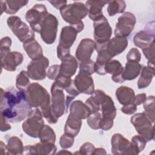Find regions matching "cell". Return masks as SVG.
Here are the masks:
<instances>
[{
  "label": "cell",
  "instance_id": "50",
  "mask_svg": "<svg viewBox=\"0 0 155 155\" xmlns=\"http://www.w3.org/2000/svg\"><path fill=\"white\" fill-rule=\"evenodd\" d=\"M65 90L66 91V92L69 94L70 96H72L74 97H76L77 96H78L80 93H79V91H78L74 83V81L72 80L70 85L65 89Z\"/></svg>",
  "mask_w": 155,
  "mask_h": 155
},
{
  "label": "cell",
  "instance_id": "31",
  "mask_svg": "<svg viewBox=\"0 0 155 155\" xmlns=\"http://www.w3.org/2000/svg\"><path fill=\"white\" fill-rule=\"evenodd\" d=\"M82 120L68 115L64 127V133L76 137L81 128Z\"/></svg>",
  "mask_w": 155,
  "mask_h": 155
},
{
  "label": "cell",
  "instance_id": "16",
  "mask_svg": "<svg viewBox=\"0 0 155 155\" xmlns=\"http://www.w3.org/2000/svg\"><path fill=\"white\" fill-rule=\"evenodd\" d=\"M96 49L95 42L90 38L82 39L76 50V57L80 62L88 61Z\"/></svg>",
  "mask_w": 155,
  "mask_h": 155
},
{
  "label": "cell",
  "instance_id": "43",
  "mask_svg": "<svg viewBox=\"0 0 155 155\" xmlns=\"http://www.w3.org/2000/svg\"><path fill=\"white\" fill-rule=\"evenodd\" d=\"M74 142V137L64 133L61 136L60 138L59 144L62 148L66 149L70 148L73 145Z\"/></svg>",
  "mask_w": 155,
  "mask_h": 155
},
{
  "label": "cell",
  "instance_id": "39",
  "mask_svg": "<svg viewBox=\"0 0 155 155\" xmlns=\"http://www.w3.org/2000/svg\"><path fill=\"white\" fill-rule=\"evenodd\" d=\"M102 114L99 111L90 113L87 117V122L88 126L93 130L100 129V122Z\"/></svg>",
  "mask_w": 155,
  "mask_h": 155
},
{
  "label": "cell",
  "instance_id": "3",
  "mask_svg": "<svg viewBox=\"0 0 155 155\" xmlns=\"http://www.w3.org/2000/svg\"><path fill=\"white\" fill-rule=\"evenodd\" d=\"M28 103L32 108L41 110L51 105L50 94L45 88L38 83H32L25 92Z\"/></svg>",
  "mask_w": 155,
  "mask_h": 155
},
{
  "label": "cell",
  "instance_id": "24",
  "mask_svg": "<svg viewBox=\"0 0 155 155\" xmlns=\"http://www.w3.org/2000/svg\"><path fill=\"white\" fill-rule=\"evenodd\" d=\"M106 95L104 91L101 90H96L93 92L91 96L86 100L85 104L88 107L91 113L97 112L100 110L101 104L104 100Z\"/></svg>",
  "mask_w": 155,
  "mask_h": 155
},
{
  "label": "cell",
  "instance_id": "37",
  "mask_svg": "<svg viewBox=\"0 0 155 155\" xmlns=\"http://www.w3.org/2000/svg\"><path fill=\"white\" fill-rule=\"evenodd\" d=\"M143 104L145 113L150 118L152 123L154 122V96H149L147 97Z\"/></svg>",
  "mask_w": 155,
  "mask_h": 155
},
{
  "label": "cell",
  "instance_id": "7",
  "mask_svg": "<svg viewBox=\"0 0 155 155\" xmlns=\"http://www.w3.org/2000/svg\"><path fill=\"white\" fill-rule=\"evenodd\" d=\"M7 23L14 35L22 42H25L35 39V33L17 16H11L7 18Z\"/></svg>",
  "mask_w": 155,
  "mask_h": 155
},
{
  "label": "cell",
  "instance_id": "10",
  "mask_svg": "<svg viewBox=\"0 0 155 155\" xmlns=\"http://www.w3.org/2000/svg\"><path fill=\"white\" fill-rule=\"evenodd\" d=\"M136 19L135 16L129 12L124 13L117 20L114 30L115 36L127 38L133 31Z\"/></svg>",
  "mask_w": 155,
  "mask_h": 155
},
{
  "label": "cell",
  "instance_id": "30",
  "mask_svg": "<svg viewBox=\"0 0 155 155\" xmlns=\"http://www.w3.org/2000/svg\"><path fill=\"white\" fill-rule=\"evenodd\" d=\"M116 96L119 102L124 105L134 102L135 93L132 88L127 86H121L116 90Z\"/></svg>",
  "mask_w": 155,
  "mask_h": 155
},
{
  "label": "cell",
  "instance_id": "20",
  "mask_svg": "<svg viewBox=\"0 0 155 155\" xmlns=\"http://www.w3.org/2000/svg\"><path fill=\"white\" fill-rule=\"evenodd\" d=\"M77 30L71 25L64 27L61 32L59 46L66 49H70L76 40Z\"/></svg>",
  "mask_w": 155,
  "mask_h": 155
},
{
  "label": "cell",
  "instance_id": "47",
  "mask_svg": "<svg viewBox=\"0 0 155 155\" xmlns=\"http://www.w3.org/2000/svg\"><path fill=\"white\" fill-rule=\"evenodd\" d=\"M142 51L143 53L144 56L148 61L154 62V58H155L154 42H153L148 48L144 50H142Z\"/></svg>",
  "mask_w": 155,
  "mask_h": 155
},
{
  "label": "cell",
  "instance_id": "38",
  "mask_svg": "<svg viewBox=\"0 0 155 155\" xmlns=\"http://www.w3.org/2000/svg\"><path fill=\"white\" fill-rule=\"evenodd\" d=\"M146 140L140 135H136L131 139V143L133 147L135 154H138L143 150L146 146Z\"/></svg>",
  "mask_w": 155,
  "mask_h": 155
},
{
  "label": "cell",
  "instance_id": "28",
  "mask_svg": "<svg viewBox=\"0 0 155 155\" xmlns=\"http://www.w3.org/2000/svg\"><path fill=\"white\" fill-rule=\"evenodd\" d=\"M108 4V1L90 0L85 2V6L88 9L89 18L94 21L97 18L102 15V8L104 5Z\"/></svg>",
  "mask_w": 155,
  "mask_h": 155
},
{
  "label": "cell",
  "instance_id": "17",
  "mask_svg": "<svg viewBox=\"0 0 155 155\" xmlns=\"http://www.w3.org/2000/svg\"><path fill=\"white\" fill-rule=\"evenodd\" d=\"M74 81V85L79 93L92 94L94 91L93 79L91 75L79 72Z\"/></svg>",
  "mask_w": 155,
  "mask_h": 155
},
{
  "label": "cell",
  "instance_id": "8",
  "mask_svg": "<svg viewBox=\"0 0 155 155\" xmlns=\"http://www.w3.org/2000/svg\"><path fill=\"white\" fill-rule=\"evenodd\" d=\"M58 21L55 16L48 13L44 19L40 35L42 40L47 44H52L54 42L58 31Z\"/></svg>",
  "mask_w": 155,
  "mask_h": 155
},
{
  "label": "cell",
  "instance_id": "41",
  "mask_svg": "<svg viewBox=\"0 0 155 155\" xmlns=\"http://www.w3.org/2000/svg\"><path fill=\"white\" fill-rule=\"evenodd\" d=\"M12 44V40L10 38L5 36L2 38L0 41V53L1 58H4L7 54L10 52V46Z\"/></svg>",
  "mask_w": 155,
  "mask_h": 155
},
{
  "label": "cell",
  "instance_id": "23",
  "mask_svg": "<svg viewBox=\"0 0 155 155\" xmlns=\"http://www.w3.org/2000/svg\"><path fill=\"white\" fill-rule=\"evenodd\" d=\"M100 110L102 111V119L113 120L116 116V108L111 97L106 95L104 100L101 104Z\"/></svg>",
  "mask_w": 155,
  "mask_h": 155
},
{
  "label": "cell",
  "instance_id": "5",
  "mask_svg": "<svg viewBox=\"0 0 155 155\" xmlns=\"http://www.w3.org/2000/svg\"><path fill=\"white\" fill-rule=\"evenodd\" d=\"M96 43V42H95ZM128 46V40L125 37L114 36L108 41L96 43V50L97 53L104 52L111 59L122 53Z\"/></svg>",
  "mask_w": 155,
  "mask_h": 155
},
{
  "label": "cell",
  "instance_id": "55",
  "mask_svg": "<svg viewBox=\"0 0 155 155\" xmlns=\"http://www.w3.org/2000/svg\"><path fill=\"white\" fill-rule=\"evenodd\" d=\"M107 152L103 148H95L93 154H106Z\"/></svg>",
  "mask_w": 155,
  "mask_h": 155
},
{
  "label": "cell",
  "instance_id": "53",
  "mask_svg": "<svg viewBox=\"0 0 155 155\" xmlns=\"http://www.w3.org/2000/svg\"><path fill=\"white\" fill-rule=\"evenodd\" d=\"M49 2L56 8L58 10H61L64 6L67 5V1H59V0H53V1H49Z\"/></svg>",
  "mask_w": 155,
  "mask_h": 155
},
{
  "label": "cell",
  "instance_id": "34",
  "mask_svg": "<svg viewBox=\"0 0 155 155\" xmlns=\"http://www.w3.org/2000/svg\"><path fill=\"white\" fill-rule=\"evenodd\" d=\"M38 137L43 143L54 144L56 140V134L54 130L47 125H44L41 128Z\"/></svg>",
  "mask_w": 155,
  "mask_h": 155
},
{
  "label": "cell",
  "instance_id": "2",
  "mask_svg": "<svg viewBox=\"0 0 155 155\" xmlns=\"http://www.w3.org/2000/svg\"><path fill=\"white\" fill-rule=\"evenodd\" d=\"M63 19L73 26L78 31L81 32L84 28L82 19L88 15V9L85 5L80 2H74L67 4L60 10Z\"/></svg>",
  "mask_w": 155,
  "mask_h": 155
},
{
  "label": "cell",
  "instance_id": "56",
  "mask_svg": "<svg viewBox=\"0 0 155 155\" xmlns=\"http://www.w3.org/2000/svg\"><path fill=\"white\" fill-rule=\"evenodd\" d=\"M58 153H63V154H64V153H66V154H67V153H70V154H71V152H70V151H67L66 150H62L61 151H59Z\"/></svg>",
  "mask_w": 155,
  "mask_h": 155
},
{
  "label": "cell",
  "instance_id": "49",
  "mask_svg": "<svg viewBox=\"0 0 155 155\" xmlns=\"http://www.w3.org/2000/svg\"><path fill=\"white\" fill-rule=\"evenodd\" d=\"M70 54V50L64 48L58 45L57 47V56L61 61L67 56Z\"/></svg>",
  "mask_w": 155,
  "mask_h": 155
},
{
  "label": "cell",
  "instance_id": "1",
  "mask_svg": "<svg viewBox=\"0 0 155 155\" xmlns=\"http://www.w3.org/2000/svg\"><path fill=\"white\" fill-rule=\"evenodd\" d=\"M28 103L25 93L13 87L4 90L1 88V114L11 123L22 121L31 110Z\"/></svg>",
  "mask_w": 155,
  "mask_h": 155
},
{
  "label": "cell",
  "instance_id": "6",
  "mask_svg": "<svg viewBox=\"0 0 155 155\" xmlns=\"http://www.w3.org/2000/svg\"><path fill=\"white\" fill-rule=\"evenodd\" d=\"M131 123L134 125L139 135L142 136L147 142L154 139V131L152 122L148 116L143 113L134 114L130 119Z\"/></svg>",
  "mask_w": 155,
  "mask_h": 155
},
{
  "label": "cell",
  "instance_id": "42",
  "mask_svg": "<svg viewBox=\"0 0 155 155\" xmlns=\"http://www.w3.org/2000/svg\"><path fill=\"white\" fill-rule=\"evenodd\" d=\"M54 84L59 88L65 90L66 88H67L71 84L72 79L71 78L64 76L62 75H61L59 74L58 77L54 80Z\"/></svg>",
  "mask_w": 155,
  "mask_h": 155
},
{
  "label": "cell",
  "instance_id": "13",
  "mask_svg": "<svg viewBox=\"0 0 155 155\" xmlns=\"http://www.w3.org/2000/svg\"><path fill=\"white\" fill-rule=\"evenodd\" d=\"M48 65V59L44 56L37 59L32 60L27 66V74L33 80H43L47 76L46 70Z\"/></svg>",
  "mask_w": 155,
  "mask_h": 155
},
{
  "label": "cell",
  "instance_id": "22",
  "mask_svg": "<svg viewBox=\"0 0 155 155\" xmlns=\"http://www.w3.org/2000/svg\"><path fill=\"white\" fill-rule=\"evenodd\" d=\"M78 66V64L76 58L69 54L61 60L59 74L71 78L75 74Z\"/></svg>",
  "mask_w": 155,
  "mask_h": 155
},
{
  "label": "cell",
  "instance_id": "21",
  "mask_svg": "<svg viewBox=\"0 0 155 155\" xmlns=\"http://www.w3.org/2000/svg\"><path fill=\"white\" fill-rule=\"evenodd\" d=\"M124 67L117 60H110L105 64V71L112 75V80L117 83H122L125 81L122 78Z\"/></svg>",
  "mask_w": 155,
  "mask_h": 155
},
{
  "label": "cell",
  "instance_id": "46",
  "mask_svg": "<svg viewBox=\"0 0 155 155\" xmlns=\"http://www.w3.org/2000/svg\"><path fill=\"white\" fill-rule=\"evenodd\" d=\"M60 65H51L47 72V76L51 80H55L59 74Z\"/></svg>",
  "mask_w": 155,
  "mask_h": 155
},
{
  "label": "cell",
  "instance_id": "25",
  "mask_svg": "<svg viewBox=\"0 0 155 155\" xmlns=\"http://www.w3.org/2000/svg\"><path fill=\"white\" fill-rule=\"evenodd\" d=\"M90 113V111L86 105L80 100L74 101L70 104L69 114L76 118L81 120L85 119Z\"/></svg>",
  "mask_w": 155,
  "mask_h": 155
},
{
  "label": "cell",
  "instance_id": "19",
  "mask_svg": "<svg viewBox=\"0 0 155 155\" xmlns=\"http://www.w3.org/2000/svg\"><path fill=\"white\" fill-rule=\"evenodd\" d=\"M23 55L18 51H10L1 59V67L3 69L14 71L23 61Z\"/></svg>",
  "mask_w": 155,
  "mask_h": 155
},
{
  "label": "cell",
  "instance_id": "36",
  "mask_svg": "<svg viewBox=\"0 0 155 155\" xmlns=\"http://www.w3.org/2000/svg\"><path fill=\"white\" fill-rule=\"evenodd\" d=\"M29 76L27 71L22 70L16 77V87L18 90L25 92L30 85Z\"/></svg>",
  "mask_w": 155,
  "mask_h": 155
},
{
  "label": "cell",
  "instance_id": "26",
  "mask_svg": "<svg viewBox=\"0 0 155 155\" xmlns=\"http://www.w3.org/2000/svg\"><path fill=\"white\" fill-rule=\"evenodd\" d=\"M23 48L28 56L31 60L42 57L43 51L40 44L35 39H30L23 43Z\"/></svg>",
  "mask_w": 155,
  "mask_h": 155
},
{
  "label": "cell",
  "instance_id": "18",
  "mask_svg": "<svg viewBox=\"0 0 155 155\" xmlns=\"http://www.w3.org/2000/svg\"><path fill=\"white\" fill-rule=\"evenodd\" d=\"M57 150L54 144L39 142L32 145L24 147L22 154H53Z\"/></svg>",
  "mask_w": 155,
  "mask_h": 155
},
{
  "label": "cell",
  "instance_id": "14",
  "mask_svg": "<svg viewBox=\"0 0 155 155\" xmlns=\"http://www.w3.org/2000/svg\"><path fill=\"white\" fill-rule=\"evenodd\" d=\"M154 22L153 21L147 24L144 30L137 33L133 37L134 44L144 50L154 42Z\"/></svg>",
  "mask_w": 155,
  "mask_h": 155
},
{
  "label": "cell",
  "instance_id": "35",
  "mask_svg": "<svg viewBox=\"0 0 155 155\" xmlns=\"http://www.w3.org/2000/svg\"><path fill=\"white\" fill-rule=\"evenodd\" d=\"M107 12L110 16H114L117 13H122L126 8V3L122 0H113L108 1Z\"/></svg>",
  "mask_w": 155,
  "mask_h": 155
},
{
  "label": "cell",
  "instance_id": "54",
  "mask_svg": "<svg viewBox=\"0 0 155 155\" xmlns=\"http://www.w3.org/2000/svg\"><path fill=\"white\" fill-rule=\"evenodd\" d=\"M0 150H1V154H8V152L7 151V145L4 143L2 141H1V144H0Z\"/></svg>",
  "mask_w": 155,
  "mask_h": 155
},
{
  "label": "cell",
  "instance_id": "12",
  "mask_svg": "<svg viewBox=\"0 0 155 155\" xmlns=\"http://www.w3.org/2000/svg\"><path fill=\"white\" fill-rule=\"evenodd\" d=\"M94 38L96 43L108 41L112 35V29L107 19L102 15L93 21Z\"/></svg>",
  "mask_w": 155,
  "mask_h": 155
},
{
  "label": "cell",
  "instance_id": "27",
  "mask_svg": "<svg viewBox=\"0 0 155 155\" xmlns=\"http://www.w3.org/2000/svg\"><path fill=\"white\" fill-rule=\"evenodd\" d=\"M28 2V1L26 0H8L5 1H1V15L2 14L3 12L8 15H14L22 7L26 5Z\"/></svg>",
  "mask_w": 155,
  "mask_h": 155
},
{
  "label": "cell",
  "instance_id": "52",
  "mask_svg": "<svg viewBox=\"0 0 155 155\" xmlns=\"http://www.w3.org/2000/svg\"><path fill=\"white\" fill-rule=\"evenodd\" d=\"M147 99V95L145 93H142V94H139L136 96H135L134 99V104L136 105H139L141 104H143Z\"/></svg>",
  "mask_w": 155,
  "mask_h": 155
},
{
  "label": "cell",
  "instance_id": "32",
  "mask_svg": "<svg viewBox=\"0 0 155 155\" xmlns=\"http://www.w3.org/2000/svg\"><path fill=\"white\" fill-rule=\"evenodd\" d=\"M142 68L140 76L137 82V87L139 89L147 87L151 82L155 74L154 70L149 68L147 66Z\"/></svg>",
  "mask_w": 155,
  "mask_h": 155
},
{
  "label": "cell",
  "instance_id": "4",
  "mask_svg": "<svg viewBox=\"0 0 155 155\" xmlns=\"http://www.w3.org/2000/svg\"><path fill=\"white\" fill-rule=\"evenodd\" d=\"M42 114L39 108L31 109L27 116V119L22 123V128L28 136L38 138L41 128L44 125Z\"/></svg>",
  "mask_w": 155,
  "mask_h": 155
},
{
  "label": "cell",
  "instance_id": "33",
  "mask_svg": "<svg viewBox=\"0 0 155 155\" xmlns=\"http://www.w3.org/2000/svg\"><path fill=\"white\" fill-rule=\"evenodd\" d=\"M7 151L9 154H22L24 147L21 140L17 136H12L7 140Z\"/></svg>",
  "mask_w": 155,
  "mask_h": 155
},
{
  "label": "cell",
  "instance_id": "48",
  "mask_svg": "<svg viewBox=\"0 0 155 155\" xmlns=\"http://www.w3.org/2000/svg\"><path fill=\"white\" fill-rule=\"evenodd\" d=\"M136 110H137V105H136L134 104V102L124 105L121 108L122 112L128 115H131L133 114Z\"/></svg>",
  "mask_w": 155,
  "mask_h": 155
},
{
  "label": "cell",
  "instance_id": "29",
  "mask_svg": "<svg viewBox=\"0 0 155 155\" xmlns=\"http://www.w3.org/2000/svg\"><path fill=\"white\" fill-rule=\"evenodd\" d=\"M142 65L139 62H127L122 72V78L124 81H131L136 78L140 74Z\"/></svg>",
  "mask_w": 155,
  "mask_h": 155
},
{
  "label": "cell",
  "instance_id": "44",
  "mask_svg": "<svg viewBox=\"0 0 155 155\" xmlns=\"http://www.w3.org/2000/svg\"><path fill=\"white\" fill-rule=\"evenodd\" d=\"M141 59V54L136 48H132L127 55V62H139Z\"/></svg>",
  "mask_w": 155,
  "mask_h": 155
},
{
  "label": "cell",
  "instance_id": "51",
  "mask_svg": "<svg viewBox=\"0 0 155 155\" xmlns=\"http://www.w3.org/2000/svg\"><path fill=\"white\" fill-rule=\"evenodd\" d=\"M1 131L2 132L7 131L11 129V125L8 124V122L1 114Z\"/></svg>",
  "mask_w": 155,
  "mask_h": 155
},
{
  "label": "cell",
  "instance_id": "15",
  "mask_svg": "<svg viewBox=\"0 0 155 155\" xmlns=\"http://www.w3.org/2000/svg\"><path fill=\"white\" fill-rule=\"evenodd\" d=\"M111 143L113 154H135L131 142L119 133L113 134Z\"/></svg>",
  "mask_w": 155,
  "mask_h": 155
},
{
  "label": "cell",
  "instance_id": "40",
  "mask_svg": "<svg viewBox=\"0 0 155 155\" xmlns=\"http://www.w3.org/2000/svg\"><path fill=\"white\" fill-rule=\"evenodd\" d=\"M88 75L93 74L94 71V62L91 59L88 61L80 62L79 71Z\"/></svg>",
  "mask_w": 155,
  "mask_h": 155
},
{
  "label": "cell",
  "instance_id": "9",
  "mask_svg": "<svg viewBox=\"0 0 155 155\" xmlns=\"http://www.w3.org/2000/svg\"><path fill=\"white\" fill-rule=\"evenodd\" d=\"M47 14L45 5L37 4L26 12L25 19L33 31L40 33L42 23Z\"/></svg>",
  "mask_w": 155,
  "mask_h": 155
},
{
  "label": "cell",
  "instance_id": "11",
  "mask_svg": "<svg viewBox=\"0 0 155 155\" xmlns=\"http://www.w3.org/2000/svg\"><path fill=\"white\" fill-rule=\"evenodd\" d=\"M51 107L53 115L59 119L67 111L66 101L63 90L58 87L54 83L51 88Z\"/></svg>",
  "mask_w": 155,
  "mask_h": 155
},
{
  "label": "cell",
  "instance_id": "45",
  "mask_svg": "<svg viewBox=\"0 0 155 155\" xmlns=\"http://www.w3.org/2000/svg\"><path fill=\"white\" fill-rule=\"evenodd\" d=\"M95 150V147L93 144L90 142H85L81 147L79 150V152H76L74 154H85L89 155L93 154L94 151Z\"/></svg>",
  "mask_w": 155,
  "mask_h": 155
}]
</instances>
